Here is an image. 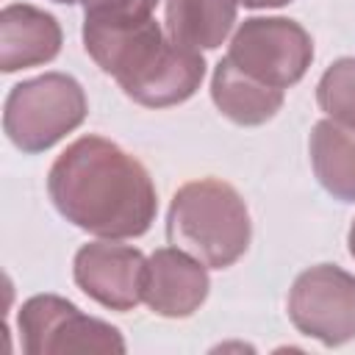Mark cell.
<instances>
[{
	"label": "cell",
	"instance_id": "7a4b0ae2",
	"mask_svg": "<svg viewBox=\"0 0 355 355\" xmlns=\"http://www.w3.org/2000/svg\"><path fill=\"white\" fill-rule=\"evenodd\" d=\"M166 236L169 244L186 250L208 269H227L250 247V211L230 183L216 178L189 180L169 202Z\"/></svg>",
	"mask_w": 355,
	"mask_h": 355
},
{
	"label": "cell",
	"instance_id": "e0dca14e",
	"mask_svg": "<svg viewBox=\"0 0 355 355\" xmlns=\"http://www.w3.org/2000/svg\"><path fill=\"white\" fill-rule=\"evenodd\" d=\"M55 3H67V6H72V3H78V0H55Z\"/></svg>",
	"mask_w": 355,
	"mask_h": 355
},
{
	"label": "cell",
	"instance_id": "5bb4252c",
	"mask_svg": "<svg viewBox=\"0 0 355 355\" xmlns=\"http://www.w3.org/2000/svg\"><path fill=\"white\" fill-rule=\"evenodd\" d=\"M86 14L97 17H153L158 0H78Z\"/></svg>",
	"mask_w": 355,
	"mask_h": 355
},
{
	"label": "cell",
	"instance_id": "9c48e42d",
	"mask_svg": "<svg viewBox=\"0 0 355 355\" xmlns=\"http://www.w3.org/2000/svg\"><path fill=\"white\" fill-rule=\"evenodd\" d=\"M61 25L53 14L11 3L0 11V69L17 72L53 61L61 53Z\"/></svg>",
	"mask_w": 355,
	"mask_h": 355
},
{
	"label": "cell",
	"instance_id": "8fae6325",
	"mask_svg": "<svg viewBox=\"0 0 355 355\" xmlns=\"http://www.w3.org/2000/svg\"><path fill=\"white\" fill-rule=\"evenodd\" d=\"M239 0H166V36L191 50L219 47L236 22Z\"/></svg>",
	"mask_w": 355,
	"mask_h": 355
},
{
	"label": "cell",
	"instance_id": "3957f363",
	"mask_svg": "<svg viewBox=\"0 0 355 355\" xmlns=\"http://www.w3.org/2000/svg\"><path fill=\"white\" fill-rule=\"evenodd\" d=\"M89 111L83 86L64 72H44L17 83L3 105V130L22 153H44L83 125Z\"/></svg>",
	"mask_w": 355,
	"mask_h": 355
},
{
	"label": "cell",
	"instance_id": "ba28073f",
	"mask_svg": "<svg viewBox=\"0 0 355 355\" xmlns=\"http://www.w3.org/2000/svg\"><path fill=\"white\" fill-rule=\"evenodd\" d=\"M208 266L180 247H161L147 258L144 302L166 319L191 316L208 297Z\"/></svg>",
	"mask_w": 355,
	"mask_h": 355
},
{
	"label": "cell",
	"instance_id": "9a60e30c",
	"mask_svg": "<svg viewBox=\"0 0 355 355\" xmlns=\"http://www.w3.org/2000/svg\"><path fill=\"white\" fill-rule=\"evenodd\" d=\"M239 3L247 8H277V6H286L291 0H239Z\"/></svg>",
	"mask_w": 355,
	"mask_h": 355
},
{
	"label": "cell",
	"instance_id": "2e32d148",
	"mask_svg": "<svg viewBox=\"0 0 355 355\" xmlns=\"http://www.w3.org/2000/svg\"><path fill=\"white\" fill-rule=\"evenodd\" d=\"M347 244H349V255L355 258V219H352V225H349V233H347Z\"/></svg>",
	"mask_w": 355,
	"mask_h": 355
},
{
	"label": "cell",
	"instance_id": "8992f818",
	"mask_svg": "<svg viewBox=\"0 0 355 355\" xmlns=\"http://www.w3.org/2000/svg\"><path fill=\"white\" fill-rule=\"evenodd\" d=\"M288 319L324 347L355 338V277L333 263L305 269L288 291Z\"/></svg>",
	"mask_w": 355,
	"mask_h": 355
},
{
	"label": "cell",
	"instance_id": "6da1fadb",
	"mask_svg": "<svg viewBox=\"0 0 355 355\" xmlns=\"http://www.w3.org/2000/svg\"><path fill=\"white\" fill-rule=\"evenodd\" d=\"M47 191L67 222L100 239H136L158 211L150 172L103 136L72 141L53 161Z\"/></svg>",
	"mask_w": 355,
	"mask_h": 355
},
{
	"label": "cell",
	"instance_id": "7c38bea8",
	"mask_svg": "<svg viewBox=\"0 0 355 355\" xmlns=\"http://www.w3.org/2000/svg\"><path fill=\"white\" fill-rule=\"evenodd\" d=\"M311 164L313 175L341 202H355V133L322 119L311 130Z\"/></svg>",
	"mask_w": 355,
	"mask_h": 355
},
{
	"label": "cell",
	"instance_id": "4fadbf2b",
	"mask_svg": "<svg viewBox=\"0 0 355 355\" xmlns=\"http://www.w3.org/2000/svg\"><path fill=\"white\" fill-rule=\"evenodd\" d=\"M316 103L330 122L355 133V58L333 61L316 86Z\"/></svg>",
	"mask_w": 355,
	"mask_h": 355
},
{
	"label": "cell",
	"instance_id": "5b68a950",
	"mask_svg": "<svg viewBox=\"0 0 355 355\" xmlns=\"http://www.w3.org/2000/svg\"><path fill=\"white\" fill-rule=\"evenodd\" d=\"M25 355H64V352H125L122 333L78 305L55 294H36L22 302L17 316Z\"/></svg>",
	"mask_w": 355,
	"mask_h": 355
},
{
	"label": "cell",
	"instance_id": "30bf717a",
	"mask_svg": "<svg viewBox=\"0 0 355 355\" xmlns=\"http://www.w3.org/2000/svg\"><path fill=\"white\" fill-rule=\"evenodd\" d=\"M211 100L222 116L236 125L255 128L269 122L283 105V89L266 86L241 72L233 61L222 58L211 75Z\"/></svg>",
	"mask_w": 355,
	"mask_h": 355
},
{
	"label": "cell",
	"instance_id": "52a82bcc",
	"mask_svg": "<svg viewBox=\"0 0 355 355\" xmlns=\"http://www.w3.org/2000/svg\"><path fill=\"white\" fill-rule=\"evenodd\" d=\"M75 283L86 297L111 311H133L144 302L147 258L116 239L89 241L75 252Z\"/></svg>",
	"mask_w": 355,
	"mask_h": 355
},
{
	"label": "cell",
	"instance_id": "277c9868",
	"mask_svg": "<svg viewBox=\"0 0 355 355\" xmlns=\"http://www.w3.org/2000/svg\"><path fill=\"white\" fill-rule=\"evenodd\" d=\"M225 58L266 86L288 89L308 72L313 61V42L294 19L252 17L236 28Z\"/></svg>",
	"mask_w": 355,
	"mask_h": 355
}]
</instances>
